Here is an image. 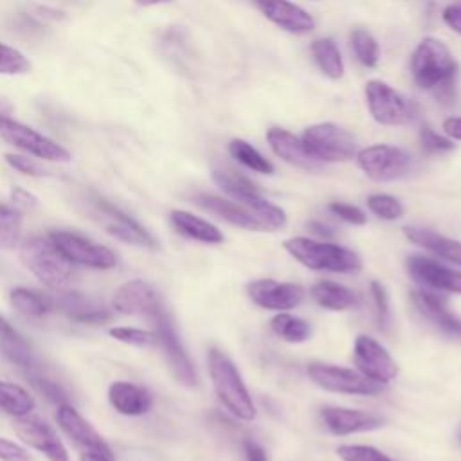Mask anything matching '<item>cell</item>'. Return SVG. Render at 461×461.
I'll return each mask as SVG.
<instances>
[{"label":"cell","instance_id":"obj_41","mask_svg":"<svg viewBox=\"0 0 461 461\" xmlns=\"http://www.w3.org/2000/svg\"><path fill=\"white\" fill-rule=\"evenodd\" d=\"M337 454L342 461H393L384 452L369 445H340Z\"/></svg>","mask_w":461,"mask_h":461},{"label":"cell","instance_id":"obj_33","mask_svg":"<svg viewBox=\"0 0 461 461\" xmlns=\"http://www.w3.org/2000/svg\"><path fill=\"white\" fill-rule=\"evenodd\" d=\"M9 299H11V304L20 313H23L25 317H34V319L47 315L54 306V301L50 297L41 295L32 290H27V288L11 290Z\"/></svg>","mask_w":461,"mask_h":461},{"label":"cell","instance_id":"obj_29","mask_svg":"<svg viewBox=\"0 0 461 461\" xmlns=\"http://www.w3.org/2000/svg\"><path fill=\"white\" fill-rule=\"evenodd\" d=\"M0 351L5 358L20 367H34V353L31 344L4 317H0Z\"/></svg>","mask_w":461,"mask_h":461},{"label":"cell","instance_id":"obj_27","mask_svg":"<svg viewBox=\"0 0 461 461\" xmlns=\"http://www.w3.org/2000/svg\"><path fill=\"white\" fill-rule=\"evenodd\" d=\"M403 232L409 238V241H412L414 245H418L425 250H430V252L438 254L439 258H443L445 261H450V263L461 267V241L450 240L443 234H438V232L423 229V227H414V225L403 227Z\"/></svg>","mask_w":461,"mask_h":461},{"label":"cell","instance_id":"obj_20","mask_svg":"<svg viewBox=\"0 0 461 461\" xmlns=\"http://www.w3.org/2000/svg\"><path fill=\"white\" fill-rule=\"evenodd\" d=\"M113 308L124 315L151 317L162 308V301L155 288L140 279H131L121 285L113 294Z\"/></svg>","mask_w":461,"mask_h":461},{"label":"cell","instance_id":"obj_21","mask_svg":"<svg viewBox=\"0 0 461 461\" xmlns=\"http://www.w3.org/2000/svg\"><path fill=\"white\" fill-rule=\"evenodd\" d=\"M321 418L326 429L335 436L367 432V430L380 429L385 423V420L376 414L357 411V409H346V407H324L321 411Z\"/></svg>","mask_w":461,"mask_h":461},{"label":"cell","instance_id":"obj_18","mask_svg":"<svg viewBox=\"0 0 461 461\" xmlns=\"http://www.w3.org/2000/svg\"><path fill=\"white\" fill-rule=\"evenodd\" d=\"M247 292L258 306L279 312L295 308L304 297V290L299 285L279 283L276 279H254L247 285Z\"/></svg>","mask_w":461,"mask_h":461},{"label":"cell","instance_id":"obj_36","mask_svg":"<svg viewBox=\"0 0 461 461\" xmlns=\"http://www.w3.org/2000/svg\"><path fill=\"white\" fill-rule=\"evenodd\" d=\"M22 216L16 209L0 203V249L11 250L20 243Z\"/></svg>","mask_w":461,"mask_h":461},{"label":"cell","instance_id":"obj_14","mask_svg":"<svg viewBox=\"0 0 461 461\" xmlns=\"http://www.w3.org/2000/svg\"><path fill=\"white\" fill-rule=\"evenodd\" d=\"M355 364L367 378L387 384L398 375V366L389 351L369 335H358L355 339Z\"/></svg>","mask_w":461,"mask_h":461},{"label":"cell","instance_id":"obj_47","mask_svg":"<svg viewBox=\"0 0 461 461\" xmlns=\"http://www.w3.org/2000/svg\"><path fill=\"white\" fill-rule=\"evenodd\" d=\"M0 459L2 461H32L31 454L18 443L0 438Z\"/></svg>","mask_w":461,"mask_h":461},{"label":"cell","instance_id":"obj_46","mask_svg":"<svg viewBox=\"0 0 461 461\" xmlns=\"http://www.w3.org/2000/svg\"><path fill=\"white\" fill-rule=\"evenodd\" d=\"M371 294H373V299H375V304H376L378 322H380V326H387L389 324V303H387L385 288L378 281H373L371 283Z\"/></svg>","mask_w":461,"mask_h":461},{"label":"cell","instance_id":"obj_11","mask_svg":"<svg viewBox=\"0 0 461 461\" xmlns=\"http://www.w3.org/2000/svg\"><path fill=\"white\" fill-rule=\"evenodd\" d=\"M366 101L373 119L385 126L409 124L416 115V106L384 81L373 79L366 85Z\"/></svg>","mask_w":461,"mask_h":461},{"label":"cell","instance_id":"obj_12","mask_svg":"<svg viewBox=\"0 0 461 461\" xmlns=\"http://www.w3.org/2000/svg\"><path fill=\"white\" fill-rule=\"evenodd\" d=\"M49 238L59 249V252L74 265H83V267L101 268V270H108L117 265V256L113 254L112 249L101 243H94L76 232L52 230L49 232Z\"/></svg>","mask_w":461,"mask_h":461},{"label":"cell","instance_id":"obj_39","mask_svg":"<svg viewBox=\"0 0 461 461\" xmlns=\"http://www.w3.org/2000/svg\"><path fill=\"white\" fill-rule=\"evenodd\" d=\"M367 207L382 220H398L405 212L402 202L391 194H371L367 198Z\"/></svg>","mask_w":461,"mask_h":461},{"label":"cell","instance_id":"obj_48","mask_svg":"<svg viewBox=\"0 0 461 461\" xmlns=\"http://www.w3.org/2000/svg\"><path fill=\"white\" fill-rule=\"evenodd\" d=\"M11 198H13V203L20 209H34L38 207V198L29 193L27 189L23 187H13L11 189Z\"/></svg>","mask_w":461,"mask_h":461},{"label":"cell","instance_id":"obj_2","mask_svg":"<svg viewBox=\"0 0 461 461\" xmlns=\"http://www.w3.org/2000/svg\"><path fill=\"white\" fill-rule=\"evenodd\" d=\"M207 362L212 387L223 407L236 418L243 421H252L256 418V405L232 360L225 357L220 349L212 348L209 349Z\"/></svg>","mask_w":461,"mask_h":461},{"label":"cell","instance_id":"obj_51","mask_svg":"<svg viewBox=\"0 0 461 461\" xmlns=\"http://www.w3.org/2000/svg\"><path fill=\"white\" fill-rule=\"evenodd\" d=\"M443 130L450 139L461 140V117H448L443 121Z\"/></svg>","mask_w":461,"mask_h":461},{"label":"cell","instance_id":"obj_3","mask_svg":"<svg viewBox=\"0 0 461 461\" xmlns=\"http://www.w3.org/2000/svg\"><path fill=\"white\" fill-rule=\"evenodd\" d=\"M20 256L25 267L47 286L61 288L74 277V263L68 261L49 236H27L22 241Z\"/></svg>","mask_w":461,"mask_h":461},{"label":"cell","instance_id":"obj_43","mask_svg":"<svg viewBox=\"0 0 461 461\" xmlns=\"http://www.w3.org/2000/svg\"><path fill=\"white\" fill-rule=\"evenodd\" d=\"M420 140H421V148L425 153L429 155H436V153H445L454 149V142L447 137H441L439 133H436L432 128L423 126L420 131Z\"/></svg>","mask_w":461,"mask_h":461},{"label":"cell","instance_id":"obj_44","mask_svg":"<svg viewBox=\"0 0 461 461\" xmlns=\"http://www.w3.org/2000/svg\"><path fill=\"white\" fill-rule=\"evenodd\" d=\"M330 211L333 214H337L340 220L348 221V223H353V225H364L366 223V214L357 205H349V203H342V202H333V203H330Z\"/></svg>","mask_w":461,"mask_h":461},{"label":"cell","instance_id":"obj_31","mask_svg":"<svg viewBox=\"0 0 461 461\" xmlns=\"http://www.w3.org/2000/svg\"><path fill=\"white\" fill-rule=\"evenodd\" d=\"M312 54L319 68L331 79L344 76V63L337 43L331 38H321L312 43Z\"/></svg>","mask_w":461,"mask_h":461},{"label":"cell","instance_id":"obj_42","mask_svg":"<svg viewBox=\"0 0 461 461\" xmlns=\"http://www.w3.org/2000/svg\"><path fill=\"white\" fill-rule=\"evenodd\" d=\"M110 335L113 339H117L119 342L124 344H131V346H151L157 342V335L155 331H146V330H139V328H112Z\"/></svg>","mask_w":461,"mask_h":461},{"label":"cell","instance_id":"obj_53","mask_svg":"<svg viewBox=\"0 0 461 461\" xmlns=\"http://www.w3.org/2000/svg\"><path fill=\"white\" fill-rule=\"evenodd\" d=\"M81 461H112L110 457H104L101 454H90V452H83L81 454Z\"/></svg>","mask_w":461,"mask_h":461},{"label":"cell","instance_id":"obj_1","mask_svg":"<svg viewBox=\"0 0 461 461\" xmlns=\"http://www.w3.org/2000/svg\"><path fill=\"white\" fill-rule=\"evenodd\" d=\"M411 72L420 88L432 90L441 101H452L459 65L443 41L425 38L411 56Z\"/></svg>","mask_w":461,"mask_h":461},{"label":"cell","instance_id":"obj_49","mask_svg":"<svg viewBox=\"0 0 461 461\" xmlns=\"http://www.w3.org/2000/svg\"><path fill=\"white\" fill-rule=\"evenodd\" d=\"M443 22L456 32L461 34V5L454 4L443 9Z\"/></svg>","mask_w":461,"mask_h":461},{"label":"cell","instance_id":"obj_13","mask_svg":"<svg viewBox=\"0 0 461 461\" xmlns=\"http://www.w3.org/2000/svg\"><path fill=\"white\" fill-rule=\"evenodd\" d=\"M358 167L376 182H389L403 176L411 167L407 151L389 144H375L360 149L357 155Z\"/></svg>","mask_w":461,"mask_h":461},{"label":"cell","instance_id":"obj_35","mask_svg":"<svg viewBox=\"0 0 461 461\" xmlns=\"http://www.w3.org/2000/svg\"><path fill=\"white\" fill-rule=\"evenodd\" d=\"M270 328L277 337L288 342H304L312 333V328L306 321L288 313H277L270 321Z\"/></svg>","mask_w":461,"mask_h":461},{"label":"cell","instance_id":"obj_7","mask_svg":"<svg viewBox=\"0 0 461 461\" xmlns=\"http://www.w3.org/2000/svg\"><path fill=\"white\" fill-rule=\"evenodd\" d=\"M0 137L16 146L18 149L34 155L38 158L43 160H50V162H68L70 151L67 148H63L61 144H58L56 140L45 137L43 133L36 131L34 128L14 121L13 117H9L5 112L0 110Z\"/></svg>","mask_w":461,"mask_h":461},{"label":"cell","instance_id":"obj_9","mask_svg":"<svg viewBox=\"0 0 461 461\" xmlns=\"http://www.w3.org/2000/svg\"><path fill=\"white\" fill-rule=\"evenodd\" d=\"M308 376L315 385L331 393L371 396L384 391V384L367 378L360 371L324 362H312L308 366Z\"/></svg>","mask_w":461,"mask_h":461},{"label":"cell","instance_id":"obj_32","mask_svg":"<svg viewBox=\"0 0 461 461\" xmlns=\"http://www.w3.org/2000/svg\"><path fill=\"white\" fill-rule=\"evenodd\" d=\"M34 398L20 385L0 380V409L14 418L31 414L34 409Z\"/></svg>","mask_w":461,"mask_h":461},{"label":"cell","instance_id":"obj_37","mask_svg":"<svg viewBox=\"0 0 461 461\" xmlns=\"http://www.w3.org/2000/svg\"><path fill=\"white\" fill-rule=\"evenodd\" d=\"M351 49L364 67H376L380 49L376 40L366 29H355L351 32Z\"/></svg>","mask_w":461,"mask_h":461},{"label":"cell","instance_id":"obj_25","mask_svg":"<svg viewBox=\"0 0 461 461\" xmlns=\"http://www.w3.org/2000/svg\"><path fill=\"white\" fill-rule=\"evenodd\" d=\"M196 203L236 227H241L247 230H265L263 223L245 205L238 202H230L216 194H200L196 196Z\"/></svg>","mask_w":461,"mask_h":461},{"label":"cell","instance_id":"obj_40","mask_svg":"<svg viewBox=\"0 0 461 461\" xmlns=\"http://www.w3.org/2000/svg\"><path fill=\"white\" fill-rule=\"evenodd\" d=\"M27 378H29V382H31V385L38 391V393H41L43 396H47L50 402H56V403H67V400H68V394H67V391L58 384V382H54L52 378H49V376H45V375H41V373H34V371H31L29 375H27Z\"/></svg>","mask_w":461,"mask_h":461},{"label":"cell","instance_id":"obj_5","mask_svg":"<svg viewBox=\"0 0 461 461\" xmlns=\"http://www.w3.org/2000/svg\"><path fill=\"white\" fill-rule=\"evenodd\" d=\"M212 180L223 193L232 196L238 203L245 205L263 223L265 230H277L286 223L285 211L265 200L259 187L243 175L236 171L216 169L212 171Z\"/></svg>","mask_w":461,"mask_h":461},{"label":"cell","instance_id":"obj_19","mask_svg":"<svg viewBox=\"0 0 461 461\" xmlns=\"http://www.w3.org/2000/svg\"><path fill=\"white\" fill-rule=\"evenodd\" d=\"M14 430L23 443L45 454L50 461H70L67 448L43 420L29 414L22 416L14 423Z\"/></svg>","mask_w":461,"mask_h":461},{"label":"cell","instance_id":"obj_30","mask_svg":"<svg viewBox=\"0 0 461 461\" xmlns=\"http://www.w3.org/2000/svg\"><path fill=\"white\" fill-rule=\"evenodd\" d=\"M312 297L319 306H322L326 310H333V312L348 310V308H353L358 304L357 295L349 288H346L339 283H333V281L317 283L312 288Z\"/></svg>","mask_w":461,"mask_h":461},{"label":"cell","instance_id":"obj_28","mask_svg":"<svg viewBox=\"0 0 461 461\" xmlns=\"http://www.w3.org/2000/svg\"><path fill=\"white\" fill-rule=\"evenodd\" d=\"M169 218H171L173 227L182 236H187V238L202 241V243H211V245H216V243L223 241V234L216 225L209 223L207 220H203V218H200L193 212L173 211Z\"/></svg>","mask_w":461,"mask_h":461},{"label":"cell","instance_id":"obj_45","mask_svg":"<svg viewBox=\"0 0 461 461\" xmlns=\"http://www.w3.org/2000/svg\"><path fill=\"white\" fill-rule=\"evenodd\" d=\"M5 160L11 167H14L16 171L23 173V175H29V176H41L45 175V171L41 169V166H38L32 158L29 157H23V155H16V153H7L5 155Z\"/></svg>","mask_w":461,"mask_h":461},{"label":"cell","instance_id":"obj_54","mask_svg":"<svg viewBox=\"0 0 461 461\" xmlns=\"http://www.w3.org/2000/svg\"><path fill=\"white\" fill-rule=\"evenodd\" d=\"M139 5H144V7H148V5H158V4H166V2H171V0H135Z\"/></svg>","mask_w":461,"mask_h":461},{"label":"cell","instance_id":"obj_34","mask_svg":"<svg viewBox=\"0 0 461 461\" xmlns=\"http://www.w3.org/2000/svg\"><path fill=\"white\" fill-rule=\"evenodd\" d=\"M229 153L232 158H236L240 164L247 166L249 169L261 173V175H272L274 166L270 160H267L254 146H250L243 139H232L229 142Z\"/></svg>","mask_w":461,"mask_h":461},{"label":"cell","instance_id":"obj_38","mask_svg":"<svg viewBox=\"0 0 461 461\" xmlns=\"http://www.w3.org/2000/svg\"><path fill=\"white\" fill-rule=\"evenodd\" d=\"M31 70V61L18 49L0 41V74L18 76Z\"/></svg>","mask_w":461,"mask_h":461},{"label":"cell","instance_id":"obj_24","mask_svg":"<svg viewBox=\"0 0 461 461\" xmlns=\"http://www.w3.org/2000/svg\"><path fill=\"white\" fill-rule=\"evenodd\" d=\"M54 304L72 321L81 324H103L112 321V312L88 299L79 292H63L54 299Z\"/></svg>","mask_w":461,"mask_h":461},{"label":"cell","instance_id":"obj_50","mask_svg":"<svg viewBox=\"0 0 461 461\" xmlns=\"http://www.w3.org/2000/svg\"><path fill=\"white\" fill-rule=\"evenodd\" d=\"M243 448H245V454H247V459L249 461H267V454L265 450L252 439H245L243 441Z\"/></svg>","mask_w":461,"mask_h":461},{"label":"cell","instance_id":"obj_17","mask_svg":"<svg viewBox=\"0 0 461 461\" xmlns=\"http://www.w3.org/2000/svg\"><path fill=\"white\" fill-rule=\"evenodd\" d=\"M416 310L441 333L461 339V317L450 312L447 295L438 294L430 288H421L411 294Z\"/></svg>","mask_w":461,"mask_h":461},{"label":"cell","instance_id":"obj_26","mask_svg":"<svg viewBox=\"0 0 461 461\" xmlns=\"http://www.w3.org/2000/svg\"><path fill=\"white\" fill-rule=\"evenodd\" d=\"M108 402L119 414L124 416L146 414L153 405V398L144 387L122 380L113 382L108 387Z\"/></svg>","mask_w":461,"mask_h":461},{"label":"cell","instance_id":"obj_10","mask_svg":"<svg viewBox=\"0 0 461 461\" xmlns=\"http://www.w3.org/2000/svg\"><path fill=\"white\" fill-rule=\"evenodd\" d=\"M155 324V335H157V342L160 344L162 351H164V357L169 364V369L173 373V376L182 384V385H187V387H194L196 382H198V376H196V371H194V366L191 362V358L187 357L180 339H178V333L175 330V324L169 317V313L166 312V308L162 306L157 313H153L149 317Z\"/></svg>","mask_w":461,"mask_h":461},{"label":"cell","instance_id":"obj_4","mask_svg":"<svg viewBox=\"0 0 461 461\" xmlns=\"http://www.w3.org/2000/svg\"><path fill=\"white\" fill-rule=\"evenodd\" d=\"M285 249L292 258L312 270H326L337 274L358 272L362 261L357 252L330 241H317L312 238H290L285 243Z\"/></svg>","mask_w":461,"mask_h":461},{"label":"cell","instance_id":"obj_8","mask_svg":"<svg viewBox=\"0 0 461 461\" xmlns=\"http://www.w3.org/2000/svg\"><path fill=\"white\" fill-rule=\"evenodd\" d=\"M88 207L92 216L99 221V225H103V229L112 234L113 238L130 243V245H137V247H144V249H157V241L155 238L131 216H128L126 212H122L119 207H115L113 203H110L108 200L92 194L88 200Z\"/></svg>","mask_w":461,"mask_h":461},{"label":"cell","instance_id":"obj_52","mask_svg":"<svg viewBox=\"0 0 461 461\" xmlns=\"http://www.w3.org/2000/svg\"><path fill=\"white\" fill-rule=\"evenodd\" d=\"M308 229H310L313 234L321 236V238H330V236H333V229L328 227V225H324V223H321V221H310V223H308Z\"/></svg>","mask_w":461,"mask_h":461},{"label":"cell","instance_id":"obj_15","mask_svg":"<svg viewBox=\"0 0 461 461\" xmlns=\"http://www.w3.org/2000/svg\"><path fill=\"white\" fill-rule=\"evenodd\" d=\"M58 423L61 430L70 438V441L81 450L90 454H101L104 457L113 459L110 447L97 434V430L68 403H61L58 409Z\"/></svg>","mask_w":461,"mask_h":461},{"label":"cell","instance_id":"obj_6","mask_svg":"<svg viewBox=\"0 0 461 461\" xmlns=\"http://www.w3.org/2000/svg\"><path fill=\"white\" fill-rule=\"evenodd\" d=\"M304 149L317 162H344L357 155L355 137L333 124V122H319L312 124L301 135Z\"/></svg>","mask_w":461,"mask_h":461},{"label":"cell","instance_id":"obj_23","mask_svg":"<svg viewBox=\"0 0 461 461\" xmlns=\"http://www.w3.org/2000/svg\"><path fill=\"white\" fill-rule=\"evenodd\" d=\"M267 140H268L270 149L285 162L297 166L301 169H306V171L321 169V162H317L313 157L308 155L301 137H295L288 130L274 126L267 131Z\"/></svg>","mask_w":461,"mask_h":461},{"label":"cell","instance_id":"obj_16","mask_svg":"<svg viewBox=\"0 0 461 461\" xmlns=\"http://www.w3.org/2000/svg\"><path fill=\"white\" fill-rule=\"evenodd\" d=\"M407 272L414 281H418L425 288L461 295V272L448 268L432 258L420 254L409 256Z\"/></svg>","mask_w":461,"mask_h":461},{"label":"cell","instance_id":"obj_22","mask_svg":"<svg viewBox=\"0 0 461 461\" xmlns=\"http://www.w3.org/2000/svg\"><path fill=\"white\" fill-rule=\"evenodd\" d=\"M254 4L272 23L288 32L304 34L315 27L312 14L290 0H254Z\"/></svg>","mask_w":461,"mask_h":461}]
</instances>
